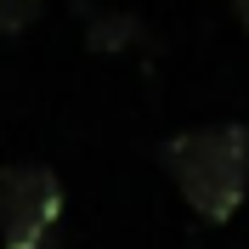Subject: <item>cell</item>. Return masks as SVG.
<instances>
[{"instance_id":"cell-2","label":"cell","mask_w":249,"mask_h":249,"mask_svg":"<svg viewBox=\"0 0 249 249\" xmlns=\"http://www.w3.org/2000/svg\"><path fill=\"white\" fill-rule=\"evenodd\" d=\"M62 227V181L46 164H0V249H51Z\"/></svg>"},{"instance_id":"cell-3","label":"cell","mask_w":249,"mask_h":249,"mask_svg":"<svg viewBox=\"0 0 249 249\" xmlns=\"http://www.w3.org/2000/svg\"><path fill=\"white\" fill-rule=\"evenodd\" d=\"M136 34H142V23L124 17V12H96V23H85V40H91L96 51H119V46H130Z\"/></svg>"},{"instance_id":"cell-4","label":"cell","mask_w":249,"mask_h":249,"mask_svg":"<svg viewBox=\"0 0 249 249\" xmlns=\"http://www.w3.org/2000/svg\"><path fill=\"white\" fill-rule=\"evenodd\" d=\"M46 12V0H0V34H29Z\"/></svg>"},{"instance_id":"cell-5","label":"cell","mask_w":249,"mask_h":249,"mask_svg":"<svg viewBox=\"0 0 249 249\" xmlns=\"http://www.w3.org/2000/svg\"><path fill=\"white\" fill-rule=\"evenodd\" d=\"M232 12H238V23H244V34H249V0H232Z\"/></svg>"},{"instance_id":"cell-1","label":"cell","mask_w":249,"mask_h":249,"mask_svg":"<svg viewBox=\"0 0 249 249\" xmlns=\"http://www.w3.org/2000/svg\"><path fill=\"white\" fill-rule=\"evenodd\" d=\"M159 159H164L181 204L198 221L227 227L244 210V198H249V124H238V119L193 124V130L164 142Z\"/></svg>"}]
</instances>
